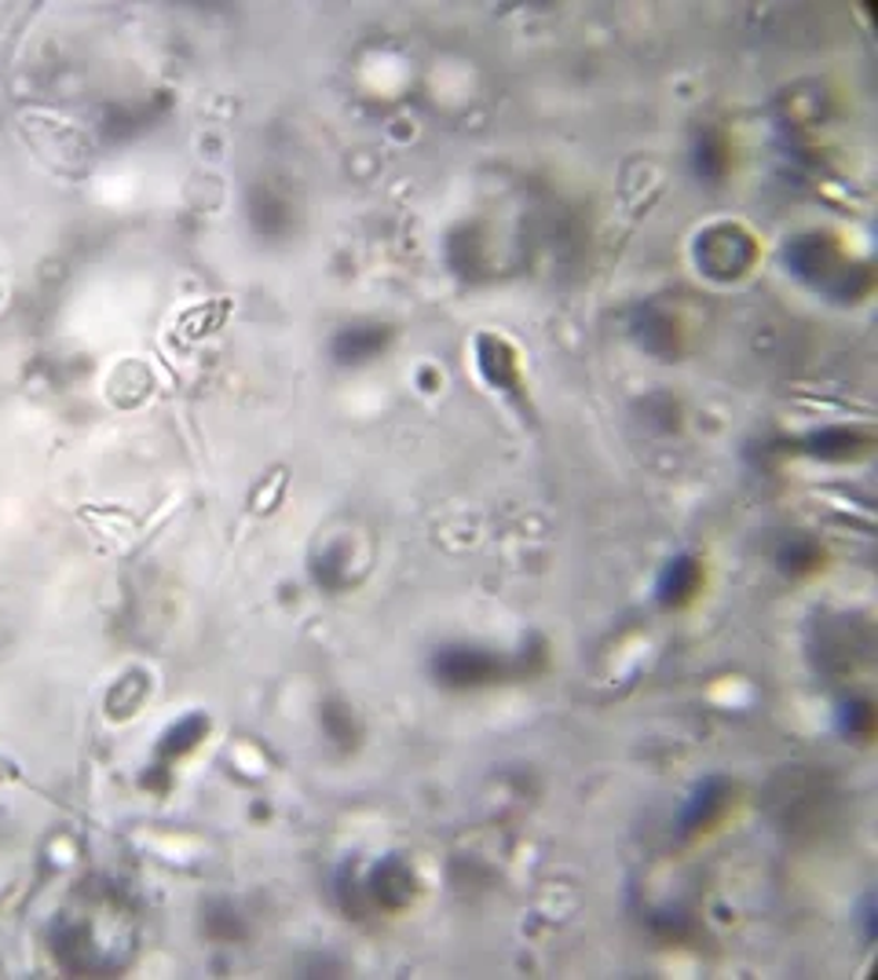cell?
Here are the masks:
<instances>
[{"instance_id":"7a4b0ae2","label":"cell","mask_w":878,"mask_h":980,"mask_svg":"<svg viewBox=\"0 0 878 980\" xmlns=\"http://www.w3.org/2000/svg\"><path fill=\"white\" fill-rule=\"evenodd\" d=\"M695 585H700V568H695L692 560H677L674 568L666 571L658 593H663L666 604H681V600H688L695 593Z\"/></svg>"},{"instance_id":"6da1fadb","label":"cell","mask_w":878,"mask_h":980,"mask_svg":"<svg viewBox=\"0 0 878 980\" xmlns=\"http://www.w3.org/2000/svg\"><path fill=\"white\" fill-rule=\"evenodd\" d=\"M506 663L494 655H483V652H450L439 659V673H443V681L458 684V688H476V684H491L502 677Z\"/></svg>"}]
</instances>
